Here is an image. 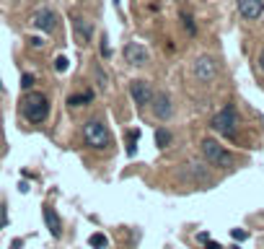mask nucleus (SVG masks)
<instances>
[{
	"mask_svg": "<svg viewBox=\"0 0 264 249\" xmlns=\"http://www.w3.org/2000/svg\"><path fill=\"white\" fill-rule=\"evenodd\" d=\"M67 67H70V60H67V58H62V55H60V58L54 60V70H57V73H65Z\"/></svg>",
	"mask_w": 264,
	"mask_h": 249,
	"instance_id": "2eb2a0df",
	"label": "nucleus"
},
{
	"mask_svg": "<svg viewBox=\"0 0 264 249\" xmlns=\"http://www.w3.org/2000/svg\"><path fill=\"white\" fill-rule=\"evenodd\" d=\"M21 112L29 122H44L50 115V104L42 94H26L24 101H21Z\"/></svg>",
	"mask_w": 264,
	"mask_h": 249,
	"instance_id": "f257e3e1",
	"label": "nucleus"
},
{
	"mask_svg": "<svg viewBox=\"0 0 264 249\" xmlns=\"http://www.w3.org/2000/svg\"><path fill=\"white\" fill-rule=\"evenodd\" d=\"M88 244H91V247H96V249H104L109 242H106V236H104V234H94V236L88 239Z\"/></svg>",
	"mask_w": 264,
	"mask_h": 249,
	"instance_id": "ddd939ff",
	"label": "nucleus"
},
{
	"mask_svg": "<svg viewBox=\"0 0 264 249\" xmlns=\"http://www.w3.org/2000/svg\"><path fill=\"white\" fill-rule=\"evenodd\" d=\"M194 75H197V81L210 83L215 78V62L210 58H200L197 62H194Z\"/></svg>",
	"mask_w": 264,
	"mask_h": 249,
	"instance_id": "0eeeda50",
	"label": "nucleus"
},
{
	"mask_svg": "<svg viewBox=\"0 0 264 249\" xmlns=\"http://www.w3.org/2000/svg\"><path fill=\"white\" fill-rule=\"evenodd\" d=\"M124 60H127L130 65H135V67H140V65L148 62V52L137 42H130L127 47H124Z\"/></svg>",
	"mask_w": 264,
	"mask_h": 249,
	"instance_id": "39448f33",
	"label": "nucleus"
},
{
	"mask_svg": "<svg viewBox=\"0 0 264 249\" xmlns=\"http://www.w3.org/2000/svg\"><path fill=\"white\" fill-rule=\"evenodd\" d=\"M78 34L83 37V42H88V37H91V26L83 24V21H78Z\"/></svg>",
	"mask_w": 264,
	"mask_h": 249,
	"instance_id": "dca6fc26",
	"label": "nucleus"
},
{
	"mask_svg": "<svg viewBox=\"0 0 264 249\" xmlns=\"http://www.w3.org/2000/svg\"><path fill=\"white\" fill-rule=\"evenodd\" d=\"M184 26L189 29V34H194V24H192V18H189V16H184Z\"/></svg>",
	"mask_w": 264,
	"mask_h": 249,
	"instance_id": "a211bd4d",
	"label": "nucleus"
},
{
	"mask_svg": "<svg viewBox=\"0 0 264 249\" xmlns=\"http://www.w3.org/2000/svg\"><path fill=\"white\" fill-rule=\"evenodd\" d=\"M236 124H238V120H236V109L233 107H225L212 117V130H217L220 135H233Z\"/></svg>",
	"mask_w": 264,
	"mask_h": 249,
	"instance_id": "7ed1b4c3",
	"label": "nucleus"
},
{
	"mask_svg": "<svg viewBox=\"0 0 264 249\" xmlns=\"http://www.w3.org/2000/svg\"><path fill=\"white\" fill-rule=\"evenodd\" d=\"M233 239H246V231H238V229H236V231H233Z\"/></svg>",
	"mask_w": 264,
	"mask_h": 249,
	"instance_id": "6ab92c4d",
	"label": "nucleus"
},
{
	"mask_svg": "<svg viewBox=\"0 0 264 249\" xmlns=\"http://www.w3.org/2000/svg\"><path fill=\"white\" fill-rule=\"evenodd\" d=\"M259 65H262V70H264V52H262V58H259Z\"/></svg>",
	"mask_w": 264,
	"mask_h": 249,
	"instance_id": "412c9836",
	"label": "nucleus"
},
{
	"mask_svg": "<svg viewBox=\"0 0 264 249\" xmlns=\"http://www.w3.org/2000/svg\"><path fill=\"white\" fill-rule=\"evenodd\" d=\"M44 221H47V229H50V234L54 236V239H57V236H62V221L54 213V208L44 205Z\"/></svg>",
	"mask_w": 264,
	"mask_h": 249,
	"instance_id": "9b49d317",
	"label": "nucleus"
},
{
	"mask_svg": "<svg viewBox=\"0 0 264 249\" xmlns=\"http://www.w3.org/2000/svg\"><path fill=\"white\" fill-rule=\"evenodd\" d=\"M83 138L88 145H94V148H104V145H109V132L101 122L91 120L86 127H83Z\"/></svg>",
	"mask_w": 264,
	"mask_h": 249,
	"instance_id": "f03ea898",
	"label": "nucleus"
},
{
	"mask_svg": "<svg viewBox=\"0 0 264 249\" xmlns=\"http://www.w3.org/2000/svg\"><path fill=\"white\" fill-rule=\"evenodd\" d=\"M130 91H132V99L137 101V104H151V99H153V91H151V86H148L145 81H135L130 86Z\"/></svg>",
	"mask_w": 264,
	"mask_h": 249,
	"instance_id": "9d476101",
	"label": "nucleus"
},
{
	"mask_svg": "<svg viewBox=\"0 0 264 249\" xmlns=\"http://www.w3.org/2000/svg\"><path fill=\"white\" fill-rule=\"evenodd\" d=\"M238 10L244 18H259L264 10V0H238Z\"/></svg>",
	"mask_w": 264,
	"mask_h": 249,
	"instance_id": "1a4fd4ad",
	"label": "nucleus"
},
{
	"mask_svg": "<svg viewBox=\"0 0 264 249\" xmlns=\"http://www.w3.org/2000/svg\"><path fill=\"white\" fill-rule=\"evenodd\" d=\"M151 101H153V115H156L158 120H168V117H171L174 107H171V99H168L166 94H156Z\"/></svg>",
	"mask_w": 264,
	"mask_h": 249,
	"instance_id": "6e6552de",
	"label": "nucleus"
},
{
	"mask_svg": "<svg viewBox=\"0 0 264 249\" xmlns=\"http://www.w3.org/2000/svg\"><path fill=\"white\" fill-rule=\"evenodd\" d=\"M205 249H223V247L215 244V242H208V244H205Z\"/></svg>",
	"mask_w": 264,
	"mask_h": 249,
	"instance_id": "aec40b11",
	"label": "nucleus"
},
{
	"mask_svg": "<svg viewBox=\"0 0 264 249\" xmlns=\"http://www.w3.org/2000/svg\"><path fill=\"white\" fill-rule=\"evenodd\" d=\"M202 153L215 166H231V156H228V151L215 140H202Z\"/></svg>",
	"mask_w": 264,
	"mask_h": 249,
	"instance_id": "20e7f679",
	"label": "nucleus"
},
{
	"mask_svg": "<svg viewBox=\"0 0 264 249\" xmlns=\"http://www.w3.org/2000/svg\"><path fill=\"white\" fill-rule=\"evenodd\" d=\"M168 140H171V135H168L166 130H158V132H156V143H158V148H166Z\"/></svg>",
	"mask_w": 264,
	"mask_h": 249,
	"instance_id": "4468645a",
	"label": "nucleus"
},
{
	"mask_svg": "<svg viewBox=\"0 0 264 249\" xmlns=\"http://www.w3.org/2000/svg\"><path fill=\"white\" fill-rule=\"evenodd\" d=\"M34 26L42 29V31H54L57 29V16L52 13L50 8H42L34 13Z\"/></svg>",
	"mask_w": 264,
	"mask_h": 249,
	"instance_id": "423d86ee",
	"label": "nucleus"
},
{
	"mask_svg": "<svg viewBox=\"0 0 264 249\" xmlns=\"http://www.w3.org/2000/svg\"><path fill=\"white\" fill-rule=\"evenodd\" d=\"M21 86H24V88H31V86H34V75H31V73H26L24 78H21Z\"/></svg>",
	"mask_w": 264,
	"mask_h": 249,
	"instance_id": "f3484780",
	"label": "nucleus"
},
{
	"mask_svg": "<svg viewBox=\"0 0 264 249\" xmlns=\"http://www.w3.org/2000/svg\"><path fill=\"white\" fill-rule=\"evenodd\" d=\"M91 96H94L91 91L78 94V96H70V99H67V104H70V107H80V104H86V101H91Z\"/></svg>",
	"mask_w": 264,
	"mask_h": 249,
	"instance_id": "f8f14e48",
	"label": "nucleus"
}]
</instances>
